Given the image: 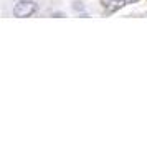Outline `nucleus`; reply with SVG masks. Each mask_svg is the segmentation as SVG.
Returning <instances> with one entry per match:
<instances>
[{"label": "nucleus", "instance_id": "nucleus-1", "mask_svg": "<svg viewBox=\"0 0 147 142\" xmlns=\"http://www.w3.org/2000/svg\"><path fill=\"white\" fill-rule=\"evenodd\" d=\"M36 8H38L36 3L32 2V0H20L13 7V15L17 18H27V17H32L36 12Z\"/></svg>", "mask_w": 147, "mask_h": 142}, {"label": "nucleus", "instance_id": "nucleus-2", "mask_svg": "<svg viewBox=\"0 0 147 142\" xmlns=\"http://www.w3.org/2000/svg\"><path fill=\"white\" fill-rule=\"evenodd\" d=\"M124 5H126V0H113V2L106 3V13H114L116 10H119Z\"/></svg>", "mask_w": 147, "mask_h": 142}, {"label": "nucleus", "instance_id": "nucleus-3", "mask_svg": "<svg viewBox=\"0 0 147 142\" xmlns=\"http://www.w3.org/2000/svg\"><path fill=\"white\" fill-rule=\"evenodd\" d=\"M73 10L74 12H84V5L81 2H73Z\"/></svg>", "mask_w": 147, "mask_h": 142}, {"label": "nucleus", "instance_id": "nucleus-4", "mask_svg": "<svg viewBox=\"0 0 147 142\" xmlns=\"http://www.w3.org/2000/svg\"><path fill=\"white\" fill-rule=\"evenodd\" d=\"M136 2H139V0H126V5L127 3H136Z\"/></svg>", "mask_w": 147, "mask_h": 142}]
</instances>
